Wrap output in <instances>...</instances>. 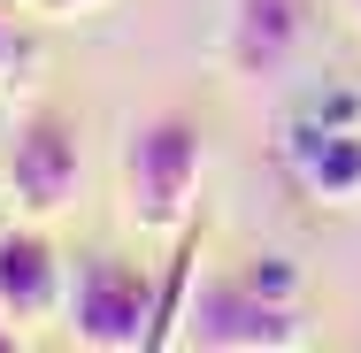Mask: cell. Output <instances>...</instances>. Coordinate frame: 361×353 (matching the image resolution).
<instances>
[{"instance_id":"obj_4","label":"cell","mask_w":361,"mask_h":353,"mask_svg":"<svg viewBox=\"0 0 361 353\" xmlns=\"http://www.w3.org/2000/svg\"><path fill=\"white\" fill-rule=\"evenodd\" d=\"M85 177V116L62 100H31L8 139V192L31 215H62Z\"/></svg>"},{"instance_id":"obj_6","label":"cell","mask_w":361,"mask_h":353,"mask_svg":"<svg viewBox=\"0 0 361 353\" xmlns=\"http://www.w3.org/2000/svg\"><path fill=\"white\" fill-rule=\"evenodd\" d=\"M54 307H70L54 238L31 230V223L0 230V315H8V323H39V315H54Z\"/></svg>"},{"instance_id":"obj_8","label":"cell","mask_w":361,"mask_h":353,"mask_svg":"<svg viewBox=\"0 0 361 353\" xmlns=\"http://www.w3.org/2000/svg\"><path fill=\"white\" fill-rule=\"evenodd\" d=\"M16 62V31H8V16H0V70Z\"/></svg>"},{"instance_id":"obj_5","label":"cell","mask_w":361,"mask_h":353,"mask_svg":"<svg viewBox=\"0 0 361 353\" xmlns=\"http://www.w3.org/2000/svg\"><path fill=\"white\" fill-rule=\"evenodd\" d=\"M315 31V0H231L223 62L238 77H285Z\"/></svg>"},{"instance_id":"obj_7","label":"cell","mask_w":361,"mask_h":353,"mask_svg":"<svg viewBox=\"0 0 361 353\" xmlns=\"http://www.w3.org/2000/svg\"><path fill=\"white\" fill-rule=\"evenodd\" d=\"M292 169L323 192V200H346L361 192V131H292Z\"/></svg>"},{"instance_id":"obj_10","label":"cell","mask_w":361,"mask_h":353,"mask_svg":"<svg viewBox=\"0 0 361 353\" xmlns=\"http://www.w3.org/2000/svg\"><path fill=\"white\" fill-rule=\"evenodd\" d=\"M354 16H361V0H354Z\"/></svg>"},{"instance_id":"obj_3","label":"cell","mask_w":361,"mask_h":353,"mask_svg":"<svg viewBox=\"0 0 361 353\" xmlns=\"http://www.w3.org/2000/svg\"><path fill=\"white\" fill-rule=\"evenodd\" d=\"M154 307L161 284L123 254H85L70 277V338L92 353H139L154 346Z\"/></svg>"},{"instance_id":"obj_2","label":"cell","mask_w":361,"mask_h":353,"mask_svg":"<svg viewBox=\"0 0 361 353\" xmlns=\"http://www.w3.org/2000/svg\"><path fill=\"white\" fill-rule=\"evenodd\" d=\"M185 346L208 353H285L300 346V299H277L269 284H254L246 269L238 277H208L192 299H185Z\"/></svg>"},{"instance_id":"obj_1","label":"cell","mask_w":361,"mask_h":353,"mask_svg":"<svg viewBox=\"0 0 361 353\" xmlns=\"http://www.w3.org/2000/svg\"><path fill=\"white\" fill-rule=\"evenodd\" d=\"M200 161H208V131L200 116L185 108H161L123 131V215L139 230H185L192 223V185H200Z\"/></svg>"},{"instance_id":"obj_9","label":"cell","mask_w":361,"mask_h":353,"mask_svg":"<svg viewBox=\"0 0 361 353\" xmlns=\"http://www.w3.org/2000/svg\"><path fill=\"white\" fill-rule=\"evenodd\" d=\"M47 16H70V8H92V0H39Z\"/></svg>"}]
</instances>
